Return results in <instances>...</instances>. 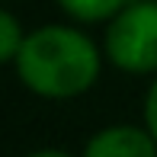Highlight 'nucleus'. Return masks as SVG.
<instances>
[{
  "instance_id": "nucleus-2",
  "label": "nucleus",
  "mask_w": 157,
  "mask_h": 157,
  "mask_svg": "<svg viewBox=\"0 0 157 157\" xmlns=\"http://www.w3.org/2000/svg\"><path fill=\"white\" fill-rule=\"evenodd\" d=\"M103 52L109 67L128 77L157 74V0H128L103 26Z\"/></svg>"
},
{
  "instance_id": "nucleus-5",
  "label": "nucleus",
  "mask_w": 157,
  "mask_h": 157,
  "mask_svg": "<svg viewBox=\"0 0 157 157\" xmlns=\"http://www.w3.org/2000/svg\"><path fill=\"white\" fill-rule=\"evenodd\" d=\"M26 35H29V29L23 26V19L13 10H3V16H0V64H6V67L13 64V58L19 55V48L26 42Z\"/></svg>"
},
{
  "instance_id": "nucleus-1",
  "label": "nucleus",
  "mask_w": 157,
  "mask_h": 157,
  "mask_svg": "<svg viewBox=\"0 0 157 157\" xmlns=\"http://www.w3.org/2000/svg\"><path fill=\"white\" fill-rule=\"evenodd\" d=\"M106 64L103 42H96L87 26L64 19L29 29L10 71L26 93L48 103H67L87 96L103 80Z\"/></svg>"
},
{
  "instance_id": "nucleus-6",
  "label": "nucleus",
  "mask_w": 157,
  "mask_h": 157,
  "mask_svg": "<svg viewBox=\"0 0 157 157\" xmlns=\"http://www.w3.org/2000/svg\"><path fill=\"white\" fill-rule=\"evenodd\" d=\"M141 122L147 125V132H151L154 141H157V74L147 77L144 96H141Z\"/></svg>"
},
{
  "instance_id": "nucleus-4",
  "label": "nucleus",
  "mask_w": 157,
  "mask_h": 157,
  "mask_svg": "<svg viewBox=\"0 0 157 157\" xmlns=\"http://www.w3.org/2000/svg\"><path fill=\"white\" fill-rule=\"evenodd\" d=\"M55 3H58L64 19L90 29V26H106L128 0H55Z\"/></svg>"
},
{
  "instance_id": "nucleus-3",
  "label": "nucleus",
  "mask_w": 157,
  "mask_h": 157,
  "mask_svg": "<svg viewBox=\"0 0 157 157\" xmlns=\"http://www.w3.org/2000/svg\"><path fill=\"white\" fill-rule=\"evenodd\" d=\"M87 157H157V141L144 122H112L96 128L83 144Z\"/></svg>"
}]
</instances>
